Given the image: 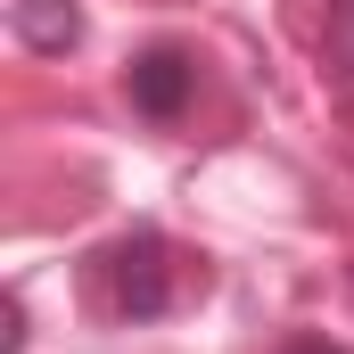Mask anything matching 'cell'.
<instances>
[{"instance_id":"6da1fadb","label":"cell","mask_w":354,"mask_h":354,"mask_svg":"<svg viewBox=\"0 0 354 354\" xmlns=\"http://www.w3.org/2000/svg\"><path fill=\"white\" fill-rule=\"evenodd\" d=\"M107 297H115L124 322H157L174 305V248H165V231L140 223V231H124L107 248Z\"/></svg>"},{"instance_id":"7a4b0ae2","label":"cell","mask_w":354,"mask_h":354,"mask_svg":"<svg viewBox=\"0 0 354 354\" xmlns=\"http://www.w3.org/2000/svg\"><path fill=\"white\" fill-rule=\"evenodd\" d=\"M189 91H198V66H189L181 50H140V58H132V107H140V115L174 124L181 107H189Z\"/></svg>"},{"instance_id":"3957f363","label":"cell","mask_w":354,"mask_h":354,"mask_svg":"<svg viewBox=\"0 0 354 354\" xmlns=\"http://www.w3.org/2000/svg\"><path fill=\"white\" fill-rule=\"evenodd\" d=\"M8 25H17V41H25V50H50V58L83 41V8H75V0H17V8H8Z\"/></svg>"},{"instance_id":"277c9868","label":"cell","mask_w":354,"mask_h":354,"mask_svg":"<svg viewBox=\"0 0 354 354\" xmlns=\"http://www.w3.org/2000/svg\"><path fill=\"white\" fill-rule=\"evenodd\" d=\"M322 58L354 75V0H330V25H322Z\"/></svg>"},{"instance_id":"5b68a950","label":"cell","mask_w":354,"mask_h":354,"mask_svg":"<svg viewBox=\"0 0 354 354\" xmlns=\"http://www.w3.org/2000/svg\"><path fill=\"white\" fill-rule=\"evenodd\" d=\"M280 354H354V346H346V338H330V330H288Z\"/></svg>"}]
</instances>
